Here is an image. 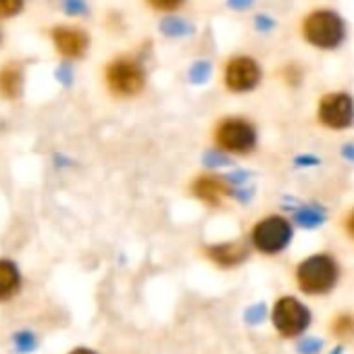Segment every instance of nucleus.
<instances>
[{
    "label": "nucleus",
    "instance_id": "f03ea898",
    "mask_svg": "<svg viewBox=\"0 0 354 354\" xmlns=\"http://www.w3.org/2000/svg\"><path fill=\"white\" fill-rule=\"evenodd\" d=\"M302 36L313 46L323 48V50H331V48L342 44V40L346 36V28H344V21L337 13L315 11V13L306 15L304 24H302Z\"/></svg>",
    "mask_w": 354,
    "mask_h": 354
},
{
    "label": "nucleus",
    "instance_id": "f257e3e1",
    "mask_svg": "<svg viewBox=\"0 0 354 354\" xmlns=\"http://www.w3.org/2000/svg\"><path fill=\"white\" fill-rule=\"evenodd\" d=\"M339 267L331 254H313L296 267V286L302 294L323 296L337 283Z\"/></svg>",
    "mask_w": 354,
    "mask_h": 354
},
{
    "label": "nucleus",
    "instance_id": "412c9836",
    "mask_svg": "<svg viewBox=\"0 0 354 354\" xmlns=\"http://www.w3.org/2000/svg\"><path fill=\"white\" fill-rule=\"evenodd\" d=\"M65 11L67 13H84L86 11V5L82 3V0H65Z\"/></svg>",
    "mask_w": 354,
    "mask_h": 354
},
{
    "label": "nucleus",
    "instance_id": "f8f14e48",
    "mask_svg": "<svg viewBox=\"0 0 354 354\" xmlns=\"http://www.w3.org/2000/svg\"><path fill=\"white\" fill-rule=\"evenodd\" d=\"M21 290V273L15 263L0 259V302L13 298Z\"/></svg>",
    "mask_w": 354,
    "mask_h": 354
},
{
    "label": "nucleus",
    "instance_id": "20e7f679",
    "mask_svg": "<svg viewBox=\"0 0 354 354\" xmlns=\"http://www.w3.org/2000/svg\"><path fill=\"white\" fill-rule=\"evenodd\" d=\"M290 240H292V225L281 215H271L261 219L250 232V242L261 254H279L283 248H288Z\"/></svg>",
    "mask_w": 354,
    "mask_h": 354
},
{
    "label": "nucleus",
    "instance_id": "aec40b11",
    "mask_svg": "<svg viewBox=\"0 0 354 354\" xmlns=\"http://www.w3.org/2000/svg\"><path fill=\"white\" fill-rule=\"evenodd\" d=\"M209 63H198V65H194L192 67V71H190V80L194 82V84H201V82H205L207 77H209Z\"/></svg>",
    "mask_w": 354,
    "mask_h": 354
},
{
    "label": "nucleus",
    "instance_id": "f3484780",
    "mask_svg": "<svg viewBox=\"0 0 354 354\" xmlns=\"http://www.w3.org/2000/svg\"><path fill=\"white\" fill-rule=\"evenodd\" d=\"M160 30L169 36H184L186 32H190L192 28L186 24V21H180V19H165Z\"/></svg>",
    "mask_w": 354,
    "mask_h": 354
},
{
    "label": "nucleus",
    "instance_id": "5701e85b",
    "mask_svg": "<svg viewBox=\"0 0 354 354\" xmlns=\"http://www.w3.org/2000/svg\"><path fill=\"white\" fill-rule=\"evenodd\" d=\"M248 3H252V0H230V5H232L234 9H246Z\"/></svg>",
    "mask_w": 354,
    "mask_h": 354
},
{
    "label": "nucleus",
    "instance_id": "423d86ee",
    "mask_svg": "<svg viewBox=\"0 0 354 354\" xmlns=\"http://www.w3.org/2000/svg\"><path fill=\"white\" fill-rule=\"evenodd\" d=\"M146 82L144 69L133 59H117L106 67V84L117 96H136Z\"/></svg>",
    "mask_w": 354,
    "mask_h": 354
},
{
    "label": "nucleus",
    "instance_id": "2eb2a0df",
    "mask_svg": "<svg viewBox=\"0 0 354 354\" xmlns=\"http://www.w3.org/2000/svg\"><path fill=\"white\" fill-rule=\"evenodd\" d=\"M13 346H15V352L19 354H28V352H34L36 346H38V339L32 331H17L13 335Z\"/></svg>",
    "mask_w": 354,
    "mask_h": 354
},
{
    "label": "nucleus",
    "instance_id": "9b49d317",
    "mask_svg": "<svg viewBox=\"0 0 354 354\" xmlns=\"http://www.w3.org/2000/svg\"><path fill=\"white\" fill-rule=\"evenodd\" d=\"M207 257L223 269H232L238 267L246 261L248 257V248L240 242H225V244H215L207 248Z\"/></svg>",
    "mask_w": 354,
    "mask_h": 354
},
{
    "label": "nucleus",
    "instance_id": "4be33fe9",
    "mask_svg": "<svg viewBox=\"0 0 354 354\" xmlns=\"http://www.w3.org/2000/svg\"><path fill=\"white\" fill-rule=\"evenodd\" d=\"M344 227H346L348 236H350V238H354V211H350V213H348V217H346V223H344Z\"/></svg>",
    "mask_w": 354,
    "mask_h": 354
},
{
    "label": "nucleus",
    "instance_id": "ddd939ff",
    "mask_svg": "<svg viewBox=\"0 0 354 354\" xmlns=\"http://www.w3.org/2000/svg\"><path fill=\"white\" fill-rule=\"evenodd\" d=\"M21 92V71L17 65H7L0 71V94L5 98H17Z\"/></svg>",
    "mask_w": 354,
    "mask_h": 354
},
{
    "label": "nucleus",
    "instance_id": "6ab92c4d",
    "mask_svg": "<svg viewBox=\"0 0 354 354\" xmlns=\"http://www.w3.org/2000/svg\"><path fill=\"white\" fill-rule=\"evenodd\" d=\"M184 0H148V5L158 9V11H175L177 7H182Z\"/></svg>",
    "mask_w": 354,
    "mask_h": 354
},
{
    "label": "nucleus",
    "instance_id": "4468645a",
    "mask_svg": "<svg viewBox=\"0 0 354 354\" xmlns=\"http://www.w3.org/2000/svg\"><path fill=\"white\" fill-rule=\"evenodd\" d=\"M331 335L339 342H348L354 337V315L342 313L331 319Z\"/></svg>",
    "mask_w": 354,
    "mask_h": 354
},
{
    "label": "nucleus",
    "instance_id": "a211bd4d",
    "mask_svg": "<svg viewBox=\"0 0 354 354\" xmlns=\"http://www.w3.org/2000/svg\"><path fill=\"white\" fill-rule=\"evenodd\" d=\"M24 7V0H0V17L17 15Z\"/></svg>",
    "mask_w": 354,
    "mask_h": 354
},
{
    "label": "nucleus",
    "instance_id": "dca6fc26",
    "mask_svg": "<svg viewBox=\"0 0 354 354\" xmlns=\"http://www.w3.org/2000/svg\"><path fill=\"white\" fill-rule=\"evenodd\" d=\"M296 219L304 227H315V225H319L323 221V213L317 207H304L302 211H298Z\"/></svg>",
    "mask_w": 354,
    "mask_h": 354
},
{
    "label": "nucleus",
    "instance_id": "0eeeda50",
    "mask_svg": "<svg viewBox=\"0 0 354 354\" xmlns=\"http://www.w3.org/2000/svg\"><path fill=\"white\" fill-rule=\"evenodd\" d=\"M319 121L331 129H344L354 121V100L344 92L325 94L319 102Z\"/></svg>",
    "mask_w": 354,
    "mask_h": 354
},
{
    "label": "nucleus",
    "instance_id": "6e6552de",
    "mask_svg": "<svg viewBox=\"0 0 354 354\" xmlns=\"http://www.w3.org/2000/svg\"><path fill=\"white\" fill-rule=\"evenodd\" d=\"M261 82V67L250 57H234L225 67V86L232 92H248Z\"/></svg>",
    "mask_w": 354,
    "mask_h": 354
},
{
    "label": "nucleus",
    "instance_id": "39448f33",
    "mask_svg": "<svg viewBox=\"0 0 354 354\" xmlns=\"http://www.w3.org/2000/svg\"><path fill=\"white\" fill-rule=\"evenodd\" d=\"M215 144L234 154H248L257 144V129L244 119H225L215 129Z\"/></svg>",
    "mask_w": 354,
    "mask_h": 354
},
{
    "label": "nucleus",
    "instance_id": "393cba45",
    "mask_svg": "<svg viewBox=\"0 0 354 354\" xmlns=\"http://www.w3.org/2000/svg\"><path fill=\"white\" fill-rule=\"evenodd\" d=\"M69 354H96V352L90 350V348H75V350H71Z\"/></svg>",
    "mask_w": 354,
    "mask_h": 354
},
{
    "label": "nucleus",
    "instance_id": "7ed1b4c3",
    "mask_svg": "<svg viewBox=\"0 0 354 354\" xmlns=\"http://www.w3.org/2000/svg\"><path fill=\"white\" fill-rule=\"evenodd\" d=\"M271 323H273L275 331L281 337L292 339V337L302 335L306 331V327L310 325V310L298 298H294V296H281L273 304Z\"/></svg>",
    "mask_w": 354,
    "mask_h": 354
},
{
    "label": "nucleus",
    "instance_id": "1a4fd4ad",
    "mask_svg": "<svg viewBox=\"0 0 354 354\" xmlns=\"http://www.w3.org/2000/svg\"><path fill=\"white\" fill-rule=\"evenodd\" d=\"M192 194L198 201L217 207V205H221L225 201V196H230V186H227L225 180H221V177L207 173V175H201V177H196V180H194Z\"/></svg>",
    "mask_w": 354,
    "mask_h": 354
},
{
    "label": "nucleus",
    "instance_id": "b1692460",
    "mask_svg": "<svg viewBox=\"0 0 354 354\" xmlns=\"http://www.w3.org/2000/svg\"><path fill=\"white\" fill-rule=\"evenodd\" d=\"M207 162H209V165H225L227 160H225V158H221V156H209V158H207Z\"/></svg>",
    "mask_w": 354,
    "mask_h": 354
},
{
    "label": "nucleus",
    "instance_id": "9d476101",
    "mask_svg": "<svg viewBox=\"0 0 354 354\" xmlns=\"http://www.w3.org/2000/svg\"><path fill=\"white\" fill-rule=\"evenodd\" d=\"M53 40H55L57 50L69 59L82 57L88 48V36L75 28H57L53 32Z\"/></svg>",
    "mask_w": 354,
    "mask_h": 354
}]
</instances>
